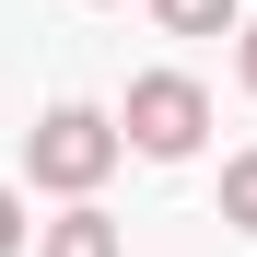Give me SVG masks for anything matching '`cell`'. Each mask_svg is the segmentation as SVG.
Listing matches in <instances>:
<instances>
[{
	"label": "cell",
	"instance_id": "6da1fadb",
	"mask_svg": "<svg viewBox=\"0 0 257 257\" xmlns=\"http://www.w3.org/2000/svg\"><path fill=\"white\" fill-rule=\"evenodd\" d=\"M117 152H128V141H117V117H105V105H47V117L24 128V176H35V187H59V199H94Z\"/></svg>",
	"mask_w": 257,
	"mask_h": 257
},
{
	"label": "cell",
	"instance_id": "7a4b0ae2",
	"mask_svg": "<svg viewBox=\"0 0 257 257\" xmlns=\"http://www.w3.org/2000/svg\"><path fill=\"white\" fill-rule=\"evenodd\" d=\"M199 128H210V94H199L187 70H141V82H128V117H117V141H128V152L187 164V152H199Z\"/></svg>",
	"mask_w": 257,
	"mask_h": 257
},
{
	"label": "cell",
	"instance_id": "3957f363",
	"mask_svg": "<svg viewBox=\"0 0 257 257\" xmlns=\"http://www.w3.org/2000/svg\"><path fill=\"white\" fill-rule=\"evenodd\" d=\"M35 257H128V234L105 222V210H94V199H70V210H59V222H47V234H35Z\"/></svg>",
	"mask_w": 257,
	"mask_h": 257
},
{
	"label": "cell",
	"instance_id": "277c9868",
	"mask_svg": "<svg viewBox=\"0 0 257 257\" xmlns=\"http://www.w3.org/2000/svg\"><path fill=\"white\" fill-rule=\"evenodd\" d=\"M164 35H234V0H152Z\"/></svg>",
	"mask_w": 257,
	"mask_h": 257
},
{
	"label": "cell",
	"instance_id": "5b68a950",
	"mask_svg": "<svg viewBox=\"0 0 257 257\" xmlns=\"http://www.w3.org/2000/svg\"><path fill=\"white\" fill-rule=\"evenodd\" d=\"M222 222H234V234H257V152H234V164H222Z\"/></svg>",
	"mask_w": 257,
	"mask_h": 257
},
{
	"label": "cell",
	"instance_id": "8992f818",
	"mask_svg": "<svg viewBox=\"0 0 257 257\" xmlns=\"http://www.w3.org/2000/svg\"><path fill=\"white\" fill-rule=\"evenodd\" d=\"M0 257H24V199L0 187Z\"/></svg>",
	"mask_w": 257,
	"mask_h": 257
},
{
	"label": "cell",
	"instance_id": "52a82bcc",
	"mask_svg": "<svg viewBox=\"0 0 257 257\" xmlns=\"http://www.w3.org/2000/svg\"><path fill=\"white\" fill-rule=\"evenodd\" d=\"M234 70H245V94H257V24H234Z\"/></svg>",
	"mask_w": 257,
	"mask_h": 257
}]
</instances>
